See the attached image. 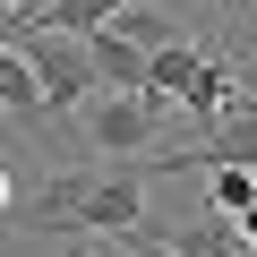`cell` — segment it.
<instances>
[{"label":"cell","instance_id":"1","mask_svg":"<svg viewBox=\"0 0 257 257\" xmlns=\"http://www.w3.org/2000/svg\"><path fill=\"white\" fill-rule=\"evenodd\" d=\"M155 172H197V155L189 146H146V155H103V163H86V172H52L26 206H18V223L35 231V240H120V231H138L146 223V180Z\"/></svg>","mask_w":257,"mask_h":257},{"label":"cell","instance_id":"2","mask_svg":"<svg viewBox=\"0 0 257 257\" xmlns=\"http://www.w3.org/2000/svg\"><path fill=\"white\" fill-rule=\"evenodd\" d=\"M0 43L26 60V77H35L43 111H77V103L94 94V60H86V43H77V35H52L43 18H35V26H18V18H9V35H0Z\"/></svg>","mask_w":257,"mask_h":257},{"label":"cell","instance_id":"3","mask_svg":"<svg viewBox=\"0 0 257 257\" xmlns=\"http://www.w3.org/2000/svg\"><path fill=\"white\" fill-rule=\"evenodd\" d=\"M172 138V103L163 94H111L103 86V103H77V146L86 155H146V146H163Z\"/></svg>","mask_w":257,"mask_h":257},{"label":"cell","instance_id":"4","mask_svg":"<svg viewBox=\"0 0 257 257\" xmlns=\"http://www.w3.org/2000/svg\"><path fill=\"white\" fill-rule=\"evenodd\" d=\"M146 231H155L172 257H248L240 223H231V214H214V206H206V214H189V223H155V214H146Z\"/></svg>","mask_w":257,"mask_h":257},{"label":"cell","instance_id":"5","mask_svg":"<svg viewBox=\"0 0 257 257\" xmlns=\"http://www.w3.org/2000/svg\"><path fill=\"white\" fill-rule=\"evenodd\" d=\"M197 26H206V43H223V60H240L248 77H257V0H197Z\"/></svg>","mask_w":257,"mask_h":257},{"label":"cell","instance_id":"6","mask_svg":"<svg viewBox=\"0 0 257 257\" xmlns=\"http://www.w3.org/2000/svg\"><path fill=\"white\" fill-rule=\"evenodd\" d=\"M77 43H86V60H94V86H111V94H138V86H146V52L120 43L111 26H94V35H77Z\"/></svg>","mask_w":257,"mask_h":257},{"label":"cell","instance_id":"7","mask_svg":"<svg viewBox=\"0 0 257 257\" xmlns=\"http://www.w3.org/2000/svg\"><path fill=\"white\" fill-rule=\"evenodd\" d=\"M248 197H257V172L248 163H206V206L214 214H240Z\"/></svg>","mask_w":257,"mask_h":257},{"label":"cell","instance_id":"8","mask_svg":"<svg viewBox=\"0 0 257 257\" xmlns=\"http://www.w3.org/2000/svg\"><path fill=\"white\" fill-rule=\"evenodd\" d=\"M0 214H9V163H0Z\"/></svg>","mask_w":257,"mask_h":257},{"label":"cell","instance_id":"9","mask_svg":"<svg viewBox=\"0 0 257 257\" xmlns=\"http://www.w3.org/2000/svg\"><path fill=\"white\" fill-rule=\"evenodd\" d=\"M0 120H9V111H0Z\"/></svg>","mask_w":257,"mask_h":257},{"label":"cell","instance_id":"10","mask_svg":"<svg viewBox=\"0 0 257 257\" xmlns=\"http://www.w3.org/2000/svg\"><path fill=\"white\" fill-rule=\"evenodd\" d=\"M248 257H257V248H248Z\"/></svg>","mask_w":257,"mask_h":257}]
</instances>
